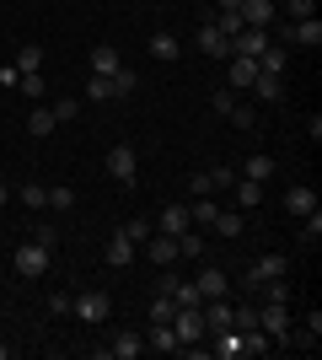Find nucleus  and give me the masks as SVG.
<instances>
[{"instance_id":"f257e3e1","label":"nucleus","mask_w":322,"mask_h":360,"mask_svg":"<svg viewBox=\"0 0 322 360\" xmlns=\"http://www.w3.org/2000/svg\"><path fill=\"white\" fill-rule=\"evenodd\" d=\"M48 258H54V248H43V242H22V248L11 253V264H16L22 280H38V274L48 269Z\"/></svg>"},{"instance_id":"f03ea898","label":"nucleus","mask_w":322,"mask_h":360,"mask_svg":"<svg viewBox=\"0 0 322 360\" xmlns=\"http://www.w3.org/2000/svg\"><path fill=\"white\" fill-rule=\"evenodd\" d=\"M172 333H177V345H204L210 333H204V317H199V307H177L172 312Z\"/></svg>"},{"instance_id":"7ed1b4c3","label":"nucleus","mask_w":322,"mask_h":360,"mask_svg":"<svg viewBox=\"0 0 322 360\" xmlns=\"http://www.w3.org/2000/svg\"><path fill=\"white\" fill-rule=\"evenodd\" d=\"M258 328L279 345V339L290 333V301H263V307H258Z\"/></svg>"},{"instance_id":"20e7f679","label":"nucleus","mask_w":322,"mask_h":360,"mask_svg":"<svg viewBox=\"0 0 322 360\" xmlns=\"http://www.w3.org/2000/svg\"><path fill=\"white\" fill-rule=\"evenodd\" d=\"M102 167H107V178H113V183H135V178H140V156H135V146H113Z\"/></svg>"},{"instance_id":"39448f33","label":"nucleus","mask_w":322,"mask_h":360,"mask_svg":"<svg viewBox=\"0 0 322 360\" xmlns=\"http://www.w3.org/2000/svg\"><path fill=\"white\" fill-rule=\"evenodd\" d=\"M70 312H76L81 323H107V312H113V301H107L102 290H92V296H70Z\"/></svg>"},{"instance_id":"423d86ee","label":"nucleus","mask_w":322,"mask_h":360,"mask_svg":"<svg viewBox=\"0 0 322 360\" xmlns=\"http://www.w3.org/2000/svg\"><path fill=\"white\" fill-rule=\"evenodd\" d=\"M263 49H269V27H242L231 38V54H242V60H258Z\"/></svg>"},{"instance_id":"0eeeda50","label":"nucleus","mask_w":322,"mask_h":360,"mask_svg":"<svg viewBox=\"0 0 322 360\" xmlns=\"http://www.w3.org/2000/svg\"><path fill=\"white\" fill-rule=\"evenodd\" d=\"M135 258H140V248H135L129 237H123V231H113V237H107V248H102V264H113V269H129Z\"/></svg>"},{"instance_id":"6e6552de","label":"nucleus","mask_w":322,"mask_h":360,"mask_svg":"<svg viewBox=\"0 0 322 360\" xmlns=\"http://www.w3.org/2000/svg\"><path fill=\"white\" fill-rule=\"evenodd\" d=\"M140 248H145V258H151V264H161V269H172V264H177V237H161V231H151Z\"/></svg>"},{"instance_id":"1a4fd4ad","label":"nucleus","mask_w":322,"mask_h":360,"mask_svg":"<svg viewBox=\"0 0 322 360\" xmlns=\"http://www.w3.org/2000/svg\"><path fill=\"white\" fill-rule=\"evenodd\" d=\"M156 231H161V237H183V231H194L188 205H167V210H161V221H156Z\"/></svg>"},{"instance_id":"9d476101","label":"nucleus","mask_w":322,"mask_h":360,"mask_svg":"<svg viewBox=\"0 0 322 360\" xmlns=\"http://www.w3.org/2000/svg\"><path fill=\"white\" fill-rule=\"evenodd\" d=\"M199 317H204V333H220V328H231L236 307H226V296H215V301H204V307H199Z\"/></svg>"},{"instance_id":"9b49d317","label":"nucleus","mask_w":322,"mask_h":360,"mask_svg":"<svg viewBox=\"0 0 322 360\" xmlns=\"http://www.w3.org/2000/svg\"><path fill=\"white\" fill-rule=\"evenodd\" d=\"M199 49L210 54V60H231V38L215 27V22H204V27H199Z\"/></svg>"},{"instance_id":"f8f14e48","label":"nucleus","mask_w":322,"mask_h":360,"mask_svg":"<svg viewBox=\"0 0 322 360\" xmlns=\"http://www.w3.org/2000/svg\"><path fill=\"white\" fill-rule=\"evenodd\" d=\"M285 210L307 221V215L317 210V188H307V183H295V188H285Z\"/></svg>"},{"instance_id":"ddd939ff","label":"nucleus","mask_w":322,"mask_h":360,"mask_svg":"<svg viewBox=\"0 0 322 360\" xmlns=\"http://www.w3.org/2000/svg\"><path fill=\"white\" fill-rule=\"evenodd\" d=\"M242 22L247 27H274V0H242Z\"/></svg>"},{"instance_id":"4468645a","label":"nucleus","mask_w":322,"mask_h":360,"mask_svg":"<svg viewBox=\"0 0 322 360\" xmlns=\"http://www.w3.org/2000/svg\"><path fill=\"white\" fill-rule=\"evenodd\" d=\"M210 355L215 360H236V355H242V333H236V328H220V333H215V345H210Z\"/></svg>"},{"instance_id":"2eb2a0df","label":"nucleus","mask_w":322,"mask_h":360,"mask_svg":"<svg viewBox=\"0 0 322 360\" xmlns=\"http://www.w3.org/2000/svg\"><path fill=\"white\" fill-rule=\"evenodd\" d=\"M194 285H199V296H204V301H215V296H226V274L215 269V264H204Z\"/></svg>"},{"instance_id":"dca6fc26","label":"nucleus","mask_w":322,"mask_h":360,"mask_svg":"<svg viewBox=\"0 0 322 360\" xmlns=\"http://www.w3.org/2000/svg\"><path fill=\"white\" fill-rule=\"evenodd\" d=\"M285 65H290V54H285V44H269L258 54V75H285Z\"/></svg>"},{"instance_id":"f3484780","label":"nucleus","mask_w":322,"mask_h":360,"mask_svg":"<svg viewBox=\"0 0 322 360\" xmlns=\"http://www.w3.org/2000/svg\"><path fill=\"white\" fill-rule=\"evenodd\" d=\"M231 194H236V205H242V210H258V205H263V183L236 178V183H231Z\"/></svg>"},{"instance_id":"a211bd4d","label":"nucleus","mask_w":322,"mask_h":360,"mask_svg":"<svg viewBox=\"0 0 322 360\" xmlns=\"http://www.w3.org/2000/svg\"><path fill=\"white\" fill-rule=\"evenodd\" d=\"M285 38H290V44H307V49H317V44H322V22H317V16H307V22H295V27L285 32Z\"/></svg>"},{"instance_id":"6ab92c4d","label":"nucleus","mask_w":322,"mask_h":360,"mask_svg":"<svg viewBox=\"0 0 322 360\" xmlns=\"http://www.w3.org/2000/svg\"><path fill=\"white\" fill-rule=\"evenodd\" d=\"M145 345L161 349V355H172V349H183L177 345V333H172V323H151V333H145Z\"/></svg>"},{"instance_id":"aec40b11","label":"nucleus","mask_w":322,"mask_h":360,"mask_svg":"<svg viewBox=\"0 0 322 360\" xmlns=\"http://www.w3.org/2000/svg\"><path fill=\"white\" fill-rule=\"evenodd\" d=\"M236 333H242V355H269V349H274V339H269L258 323H253V328H236Z\"/></svg>"},{"instance_id":"412c9836","label":"nucleus","mask_w":322,"mask_h":360,"mask_svg":"<svg viewBox=\"0 0 322 360\" xmlns=\"http://www.w3.org/2000/svg\"><path fill=\"white\" fill-rule=\"evenodd\" d=\"M140 349H145V339H140V333H119V339L107 345V355H113V360H140Z\"/></svg>"},{"instance_id":"4be33fe9","label":"nucleus","mask_w":322,"mask_h":360,"mask_svg":"<svg viewBox=\"0 0 322 360\" xmlns=\"http://www.w3.org/2000/svg\"><path fill=\"white\" fill-rule=\"evenodd\" d=\"M119 49H113V44H97L92 49V75H113V70H119Z\"/></svg>"},{"instance_id":"5701e85b","label":"nucleus","mask_w":322,"mask_h":360,"mask_svg":"<svg viewBox=\"0 0 322 360\" xmlns=\"http://www.w3.org/2000/svg\"><path fill=\"white\" fill-rule=\"evenodd\" d=\"M151 54H156V60H161V65H172V60H177V54H183V44H177L172 32H151Z\"/></svg>"},{"instance_id":"b1692460","label":"nucleus","mask_w":322,"mask_h":360,"mask_svg":"<svg viewBox=\"0 0 322 360\" xmlns=\"http://www.w3.org/2000/svg\"><path fill=\"white\" fill-rule=\"evenodd\" d=\"M269 172H274V156H263V150H258V156H247V162H242V172H236V178L269 183Z\"/></svg>"},{"instance_id":"393cba45","label":"nucleus","mask_w":322,"mask_h":360,"mask_svg":"<svg viewBox=\"0 0 322 360\" xmlns=\"http://www.w3.org/2000/svg\"><path fill=\"white\" fill-rule=\"evenodd\" d=\"M253 280H258V285H263V280H285V258H279V253H263L258 264H253Z\"/></svg>"},{"instance_id":"a878e982","label":"nucleus","mask_w":322,"mask_h":360,"mask_svg":"<svg viewBox=\"0 0 322 360\" xmlns=\"http://www.w3.org/2000/svg\"><path fill=\"white\" fill-rule=\"evenodd\" d=\"M258 81V60H242V54H231V86H253Z\"/></svg>"},{"instance_id":"bb28decb","label":"nucleus","mask_w":322,"mask_h":360,"mask_svg":"<svg viewBox=\"0 0 322 360\" xmlns=\"http://www.w3.org/2000/svg\"><path fill=\"white\" fill-rule=\"evenodd\" d=\"M27 135H54V108H43V103L32 108L27 113Z\"/></svg>"},{"instance_id":"cd10ccee","label":"nucleus","mask_w":322,"mask_h":360,"mask_svg":"<svg viewBox=\"0 0 322 360\" xmlns=\"http://www.w3.org/2000/svg\"><path fill=\"white\" fill-rule=\"evenodd\" d=\"M16 91H22V97H32V103H43V91H48L43 70H27V75H22V81H16Z\"/></svg>"},{"instance_id":"c85d7f7f","label":"nucleus","mask_w":322,"mask_h":360,"mask_svg":"<svg viewBox=\"0 0 322 360\" xmlns=\"http://www.w3.org/2000/svg\"><path fill=\"white\" fill-rule=\"evenodd\" d=\"M16 70H22V75H27V70H43V49H38V44H22V49H16Z\"/></svg>"},{"instance_id":"c756f323","label":"nucleus","mask_w":322,"mask_h":360,"mask_svg":"<svg viewBox=\"0 0 322 360\" xmlns=\"http://www.w3.org/2000/svg\"><path fill=\"white\" fill-rule=\"evenodd\" d=\"M242 215H226V210H220V215H215V221H210V231H215V237H242Z\"/></svg>"},{"instance_id":"7c9ffc66","label":"nucleus","mask_w":322,"mask_h":360,"mask_svg":"<svg viewBox=\"0 0 322 360\" xmlns=\"http://www.w3.org/2000/svg\"><path fill=\"white\" fill-rule=\"evenodd\" d=\"M253 91H258L263 103H279V97H285V81H279V75H258V81H253Z\"/></svg>"},{"instance_id":"2f4dec72","label":"nucleus","mask_w":322,"mask_h":360,"mask_svg":"<svg viewBox=\"0 0 322 360\" xmlns=\"http://www.w3.org/2000/svg\"><path fill=\"white\" fill-rule=\"evenodd\" d=\"M22 205L27 210H48V188L43 183H22Z\"/></svg>"},{"instance_id":"473e14b6","label":"nucleus","mask_w":322,"mask_h":360,"mask_svg":"<svg viewBox=\"0 0 322 360\" xmlns=\"http://www.w3.org/2000/svg\"><path fill=\"white\" fill-rule=\"evenodd\" d=\"M119 231H123V237H129V242H135V248H140V242L151 237L156 226H151V221H145V215H135V221H123V226H119Z\"/></svg>"},{"instance_id":"72a5a7b5","label":"nucleus","mask_w":322,"mask_h":360,"mask_svg":"<svg viewBox=\"0 0 322 360\" xmlns=\"http://www.w3.org/2000/svg\"><path fill=\"white\" fill-rule=\"evenodd\" d=\"M70 205H76V188H70V183H54V188H48V210H70Z\"/></svg>"},{"instance_id":"f704fd0d","label":"nucleus","mask_w":322,"mask_h":360,"mask_svg":"<svg viewBox=\"0 0 322 360\" xmlns=\"http://www.w3.org/2000/svg\"><path fill=\"white\" fill-rule=\"evenodd\" d=\"M172 312H177V301L156 290V301H151V323H172Z\"/></svg>"},{"instance_id":"c9c22d12","label":"nucleus","mask_w":322,"mask_h":360,"mask_svg":"<svg viewBox=\"0 0 322 360\" xmlns=\"http://www.w3.org/2000/svg\"><path fill=\"white\" fill-rule=\"evenodd\" d=\"M107 81H113V91H119V97H123V91H135V86H140V75L129 70V65H119V70L107 75Z\"/></svg>"},{"instance_id":"e433bc0d","label":"nucleus","mask_w":322,"mask_h":360,"mask_svg":"<svg viewBox=\"0 0 322 360\" xmlns=\"http://www.w3.org/2000/svg\"><path fill=\"white\" fill-rule=\"evenodd\" d=\"M177 258H204V237L183 231V237H177Z\"/></svg>"},{"instance_id":"4c0bfd02","label":"nucleus","mask_w":322,"mask_h":360,"mask_svg":"<svg viewBox=\"0 0 322 360\" xmlns=\"http://www.w3.org/2000/svg\"><path fill=\"white\" fill-rule=\"evenodd\" d=\"M76 113H81V103H76V97H54V124H70Z\"/></svg>"},{"instance_id":"58836bf2","label":"nucleus","mask_w":322,"mask_h":360,"mask_svg":"<svg viewBox=\"0 0 322 360\" xmlns=\"http://www.w3.org/2000/svg\"><path fill=\"white\" fill-rule=\"evenodd\" d=\"M86 97H92V103H107V97H119V91H113V81H107V75H92Z\"/></svg>"},{"instance_id":"ea45409f","label":"nucleus","mask_w":322,"mask_h":360,"mask_svg":"<svg viewBox=\"0 0 322 360\" xmlns=\"http://www.w3.org/2000/svg\"><path fill=\"white\" fill-rule=\"evenodd\" d=\"M215 27L226 32V38H236V32H242L247 22H242V11H220V22H215Z\"/></svg>"},{"instance_id":"a19ab883","label":"nucleus","mask_w":322,"mask_h":360,"mask_svg":"<svg viewBox=\"0 0 322 360\" xmlns=\"http://www.w3.org/2000/svg\"><path fill=\"white\" fill-rule=\"evenodd\" d=\"M285 11H290L295 22H307V16H317V0H285Z\"/></svg>"},{"instance_id":"79ce46f5","label":"nucleus","mask_w":322,"mask_h":360,"mask_svg":"<svg viewBox=\"0 0 322 360\" xmlns=\"http://www.w3.org/2000/svg\"><path fill=\"white\" fill-rule=\"evenodd\" d=\"M210 183H215V194L231 188V183H236V167H210Z\"/></svg>"},{"instance_id":"37998d69","label":"nucleus","mask_w":322,"mask_h":360,"mask_svg":"<svg viewBox=\"0 0 322 360\" xmlns=\"http://www.w3.org/2000/svg\"><path fill=\"white\" fill-rule=\"evenodd\" d=\"M301 237H307L311 248H317V242H322V215H317V210L307 215V226H301Z\"/></svg>"},{"instance_id":"c03bdc74","label":"nucleus","mask_w":322,"mask_h":360,"mask_svg":"<svg viewBox=\"0 0 322 360\" xmlns=\"http://www.w3.org/2000/svg\"><path fill=\"white\" fill-rule=\"evenodd\" d=\"M188 188H194V199H204V194H215V183H210V172H194V183H188Z\"/></svg>"},{"instance_id":"a18cd8bd","label":"nucleus","mask_w":322,"mask_h":360,"mask_svg":"<svg viewBox=\"0 0 322 360\" xmlns=\"http://www.w3.org/2000/svg\"><path fill=\"white\" fill-rule=\"evenodd\" d=\"M263 285H269V301H290V285H285V280H263Z\"/></svg>"},{"instance_id":"49530a36","label":"nucleus","mask_w":322,"mask_h":360,"mask_svg":"<svg viewBox=\"0 0 322 360\" xmlns=\"http://www.w3.org/2000/svg\"><path fill=\"white\" fill-rule=\"evenodd\" d=\"M226 119H231V124H236V129H253V113H247V108H231Z\"/></svg>"},{"instance_id":"de8ad7c7","label":"nucleus","mask_w":322,"mask_h":360,"mask_svg":"<svg viewBox=\"0 0 322 360\" xmlns=\"http://www.w3.org/2000/svg\"><path fill=\"white\" fill-rule=\"evenodd\" d=\"M231 108H236V97H231V86H226V91H215V113H231Z\"/></svg>"},{"instance_id":"09e8293b","label":"nucleus","mask_w":322,"mask_h":360,"mask_svg":"<svg viewBox=\"0 0 322 360\" xmlns=\"http://www.w3.org/2000/svg\"><path fill=\"white\" fill-rule=\"evenodd\" d=\"M220 11H242V0H220Z\"/></svg>"},{"instance_id":"8fccbe9b","label":"nucleus","mask_w":322,"mask_h":360,"mask_svg":"<svg viewBox=\"0 0 322 360\" xmlns=\"http://www.w3.org/2000/svg\"><path fill=\"white\" fill-rule=\"evenodd\" d=\"M6 205H11V188H6V183H0V210H6Z\"/></svg>"}]
</instances>
